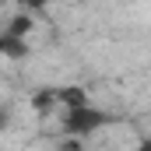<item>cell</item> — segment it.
Returning <instances> with one entry per match:
<instances>
[{
    "label": "cell",
    "mask_w": 151,
    "mask_h": 151,
    "mask_svg": "<svg viewBox=\"0 0 151 151\" xmlns=\"http://www.w3.org/2000/svg\"><path fill=\"white\" fill-rule=\"evenodd\" d=\"M113 119H116L113 113H106V109H95V106L67 109V116H63V134H67V137H74V141H81V137H88V134H95V130L109 127Z\"/></svg>",
    "instance_id": "obj_1"
},
{
    "label": "cell",
    "mask_w": 151,
    "mask_h": 151,
    "mask_svg": "<svg viewBox=\"0 0 151 151\" xmlns=\"http://www.w3.org/2000/svg\"><path fill=\"white\" fill-rule=\"evenodd\" d=\"M53 99H56L60 106H67V109L91 106V102H88V91H84L81 84H63V88H56V91H53Z\"/></svg>",
    "instance_id": "obj_2"
},
{
    "label": "cell",
    "mask_w": 151,
    "mask_h": 151,
    "mask_svg": "<svg viewBox=\"0 0 151 151\" xmlns=\"http://www.w3.org/2000/svg\"><path fill=\"white\" fill-rule=\"evenodd\" d=\"M0 56H7V60H25V56H28V42H25V39L0 35Z\"/></svg>",
    "instance_id": "obj_3"
},
{
    "label": "cell",
    "mask_w": 151,
    "mask_h": 151,
    "mask_svg": "<svg viewBox=\"0 0 151 151\" xmlns=\"http://www.w3.org/2000/svg\"><path fill=\"white\" fill-rule=\"evenodd\" d=\"M32 28H35L32 14H14V18H11V25L4 28V35H7V39H25Z\"/></svg>",
    "instance_id": "obj_4"
},
{
    "label": "cell",
    "mask_w": 151,
    "mask_h": 151,
    "mask_svg": "<svg viewBox=\"0 0 151 151\" xmlns=\"http://www.w3.org/2000/svg\"><path fill=\"white\" fill-rule=\"evenodd\" d=\"M53 102H56V99H53V91H49V88H42V91L32 95V106H35V109H49Z\"/></svg>",
    "instance_id": "obj_5"
},
{
    "label": "cell",
    "mask_w": 151,
    "mask_h": 151,
    "mask_svg": "<svg viewBox=\"0 0 151 151\" xmlns=\"http://www.w3.org/2000/svg\"><path fill=\"white\" fill-rule=\"evenodd\" d=\"M21 4H25V11H42L49 0H21Z\"/></svg>",
    "instance_id": "obj_6"
},
{
    "label": "cell",
    "mask_w": 151,
    "mask_h": 151,
    "mask_svg": "<svg viewBox=\"0 0 151 151\" xmlns=\"http://www.w3.org/2000/svg\"><path fill=\"white\" fill-rule=\"evenodd\" d=\"M7 123H11V109L0 106V130H7Z\"/></svg>",
    "instance_id": "obj_7"
},
{
    "label": "cell",
    "mask_w": 151,
    "mask_h": 151,
    "mask_svg": "<svg viewBox=\"0 0 151 151\" xmlns=\"http://www.w3.org/2000/svg\"><path fill=\"white\" fill-rule=\"evenodd\" d=\"M137 151H151V141H141V144H137Z\"/></svg>",
    "instance_id": "obj_8"
}]
</instances>
